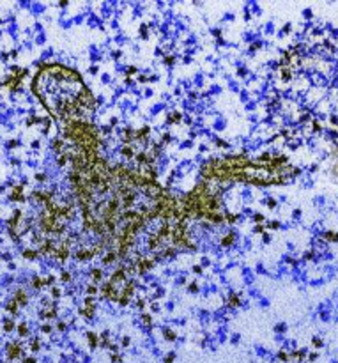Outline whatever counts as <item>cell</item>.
I'll list each match as a JSON object with an SVG mask.
<instances>
[{
  "label": "cell",
  "mask_w": 338,
  "mask_h": 363,
  "mask_svg": "<svg viewBox=\"0 0 338 363\" xmlns=\"http://www.w3.org/2000/svg\"><path fill=\"white\" fill-rule=\"evenodd\" d=\"M103 294H105L108 299H115V301L119 299V292L115 290V285H113V284H110V282L103 285Z\"/></svg>",
  "instance_id": "1"
},
{
  "label": "cell",
  "mask_w": 338,
  "mask_h": 363,
  "mask_svg": "<svg viewBox=\"0 0 338 363\" xmlns=\"http://www.w3.org/2000/svg\"><path fill=\"white\" fill-rule=\"evenodd\" d=\"M7 353H9V360H14V358H18L19 354H21V345H19V342H16V344H9V345H7Z\"/></svg>",
  "instance_id": "2"
},
{
  "label": "cell",
  "mask_w": 338,
  "mask_h": 363,
  "mask_svg": "<svg viewBox=\"0 0 338 363\" xmlns=\"http://www.w3.org/2000/svg\"><path fill=\"white\" fill-rule=\"evenodd\" d=\"M152 264H154V260H152V259H145V257H144V259H140V260H138V266H136V268H138V271H140V273H144V271H147V269L152 268Z\"/></svg>",
  "instance_id": "3"
},
{
  "label": "cell",
  "mask_w": 338,
  "mask_h": 363,
  "mask_svg": "<svg viewBox=\"0 0 338 363\" xmlns=\"http://www.w3.org/2000/svg\"><path fill=\"white\" fill-rule=\"evenodd\" d=\"M55 255L60 259V260H66V259H67V255H69L67 245H60L58 248H55Z\"/></svg>",
  "instance_id": "4"
},
{
  "label": "cell",
  "mask_w": 338,
  "mask_h": 363,
  "mask_svg": "<svg viewBox=\"0 0 338 363\" xmlns=\"http://www.w3.org/2000/svg\"><path fill=\"white\" fill-rule=\"evenodd\" d=\"M76 257H78L80 260H89V259L94 257V251H92V250H78Z\"/></svg>",
  "instance_id": "5"
},
{
  "label": "cell",
  "mask_w": 338,
  "mask_h": 363,
  "mask_svg": "<svg viewBox=\"0 0 338 363\" xmlns=\"http://www.w3.org/2000/svg\"><path fill=\"white\" fill-rule=\"evenodd\" d=\"M23 198H25V197H23V186L19 184V186L14 188L13 195H11V200H23Z\"/></svg>",
  "instance_id": "6"
},
{
  "label": "cell",
  "mask_w": 338,
  "mask_h": 363,
  "mask_svg": "<svg viewBox=\"0 0 338 363\" xmlns=\"http://www.w3.org/2000/svg\"><path fill=\"white\" fill-rule=\"evenodd\" d=\"M14 301L19 303V305H25L27 303V294H25V290H16V298H14Z\"/></svg>",
  "instance_id": "7"
},
{
  "label": "cell",
  "mask_w": 338,
  "mask_h": 363,
  "mask_svg": "<svg viewBox=\"0 0 338 363\" xmlns=\"http://www.w3.org/2000/svg\"><path fill=\"white\" fill-rule=\"evenodd\" d=\"M34 197H37V200H43V202H50V193H46V191H36L34 193Z\"/></svg>",
  "instance_id": "8"
},
{
  "label": "cell",
  "mask_w": 338,
  "mask_h": 363,
  "mask_svg": "<svg viewBox=\"0 0 338 363\" xmlns=\"http://www.w3.org/2000/svg\"><path fill=\"white\" fill-rule=\"evenodd\" d=\"M234 239H236V236L230 232V234H227V236H223V239H221V245L223 246H230L232 243H234Z\"/></svg>",
  "instance_id": "9"
},
{
  "label": "cell",
  "mask_w": 338,
  "mask_h": 363,
  "mask_svg": "<svg viewBox=\"0 0 338 363\" xmlns=\"http://www.w3.org/2000/svg\"><path fill=\"white\" fill-rule=\"evenodd\" d=\"M7 312H9V314H14V315L18 314V303H16L14 299L7 303Z\"/></svg>",
  "instance_id": "10"
},
{
  "label": "cell",
  "mask_w": 338,
  "mask_h": 363,
  "mask_svg": "<svg viewBox=\"0 0 338 363\" xmlns=\"http://www.w3.org/2000/svg\"><path fill=\"white\" fill-rule=\"evenodd\" d=\"M149 131H150V128H149V126H144L142 129H138V131H136L135 135H136V138H145V136L149 135Z\"/></svg>",
  "instance_id": "11"
},
{
  "label": "cell",
  "mask_w": 338,
  "mask_h": 363,
  "mask_svg": "<svg viewBox=\"0 0 338 363\" xmlns=\"http://www.w3.org/2000/svg\"><path fill=\"white\" fill-rule=\"evenodd\" d=\"M87 337H89V344H90V347L94 349L96 345H97V335H96V333H92V331H89V333H87Z\"/></svg>",
  "instance_id": "12"
},
{
  "label": "cell",
  "mask_w": 338,
  "mask_h": 363,
  "mask_svg": "<svg viewBox=\"0 0 338 363\" xmlns=\"http://www.w3.org/2000/svg\"><path fill=\"white\" fill-rule=\"evenodd\" d=\"M228 303H230V306H237L241 303V299H239L237 294H230V296H228Z\"/></svg>",
  "instance_id": "13"
},
{
  "label": "cell",
  "mask_w": 338,
  "mask_h": 363,
  "mask_svg": "<svg viewBox=\"0 0 338 363\" xmlns=\"http://www.w3.org/2000/svg\"><path fill=\"white\" fill-rule=\"evenodd\" d=\"M94 310H96V308H89V306H85V308H82V310H80V314H82V315H85V317H92V315H94Z\"/></svg>",
  "instance_id": "14"
},
{
  "label": "cell",
  "mask_w": 338,
  "mask_h": 363,
  "mask_svg": "<svg viewBox=\"0 0 338 363\" xmlns=\"http://www.w3.org/2000/svg\"><path fill=\"white\" fill-rule=\"evenodd\" d=\"M159 239H161V237H159L158 234H156V236H152V237L149 239V246H150V248H156V246L159 245Z\"/></svg>",
  "instance_id": "15"
},
{
  "label": "cell",
  "mask_w": 338,
  "mask_h": 363,
  "mask_svg": "<svg viewBox=\"0 0 338 363\" xmlns=\"http://www.w3.org/2000/svg\"><path fill=\"white\" fill-rule=\"evenodd\" d=\"M324 237L329 239V241H338V232H331V230H329V232L324 234Z\"/></svg>",
  "instance_id": "16"
},
{
  "label": "cell",
  "mask_w": 338,
  "mask_h": 363,
  "mask_svg": "<svg viewBox=\"0 0 338 363\" xmlns=\"http://www.w3.org/2000/svg\"><path fill=\"white\" fill-rule=\"evenodd\" d=\"M36 255H37V253H36L34 250H25V251H23V257H25V259H36Z\"/></svg>",
  "instance_id": "17"
},
{
  "label": "cell",
  "mask_w": 338,
  "mask_h": 363,
  "mask_svg": "<svg viewBox=\"0 0 338 363\" xmlns=\"http://www.w3.org/2000/svg\"><path fill=\"white\" fill-rule=\"evenodd\" d=\"M163 335H165V338H167V340H170V342H172V340H175V333H173V331H170V329H165V331H163Z\"/></svg>",
  "instance_id": "18"
},
{
  "label": "cell",
  "mask_w": 338,
  "mask_h": 363,
  "mask_svg": "<svg viewBox=\"0 0 338 363\" xmlns=\"http://www.w3.org/2000/svg\"><path fill=\"white\" fill-rule=\"evenodd\" d=\"M18 333L21 335V337H25V335L28 333V329H27V324H25V323H21V324L18 326Z\"/></svg>",
  "instance_id": "19"
},
{
  "label": "cell",
  "mask_w": 338,
  "mask_h": 363,
  "mask_svg": "<svg viewBox=\"0 0 338 363\" xmlns=\"http://www.w3.org/2000/svg\"><path fill=\"white\" fill-rule=\"evenodd\" d=\"M122 156H126V158H131V156H133V149L129 147V145L122 147Z\"/></svg>",
  "instance_id": "20"
},
{
  "label": "cell",
  "mask_w": 338,
  "mask_h": 363,
  "mask_svg": "<svg viewBox=\"0 0 338 363\" xmlns=\"http://www.w3.org/2000/svg\"><path fill=\"white\" fill-rule=\"evenodd\" d=\"M32 282H34V287H36V289H41V287L44 285V280H41L39 276H34V280H32Z\"/></svg>",
  "instance_id": "21"
},
{
  "label": "cell",
  "mask_w": 338,
  "mask_h": 363,
  "mask_svg": "<svg viewBox=\"0 0 338 363\" xmlns=\"http://www.w3.org/2000/svg\"><path fill=\"white\" fill-rule=\"evenodd\" d=\"M62 147H64V142L58 140V138H55V140H53V149H55V151H60Z\"/></svg>",
  "instance_id": "22"
},
{
  "label": "cell",
  "mask_w": 338,
  "mask_h": 363,
  "mask_svg": "<svg viewBox=\"0 0 338 363\" xmlns=\"http://www.w3.org/2000/svg\"><path fill=\"white\" fill-rule=\"evenodd\" d=\"M117 301H119V303H120V305H122V306H126V305H128V303H129V298H128V296H124V294H120V296H119V299H117Z\"/></svg>",
  "instance_id": "23"
},
{
  "label": "cell",
  "mask_w": 338,
  "mask_h": 363,
  "mask_svg": "<svg viewBox=\"0 0 338 363\" xmlns=\"http://www.w3.org/2000/svg\"><path fill=\"white\" fill-rule=\"evenodd\" d=\"M92 276H94V280H101L103 271H101V269H97V268H94V269H92Z\"/></svg>",
  "instance_id": "24"
},
{
  "label": "cell",
  "mask_w": 338,
  "mask_h": 363,
  "mask_svg": "<svg viewBox=\"0 0 338 363\" xmlns=\"http://www.w3.org/2000/svg\"><path fill=\"white\" fill-rule=\"evenodd\" d=\"M113 259H115V253H113V251H110V253H108V255H106V257L103 259V262H105V264H110Z\"/></svg>",
  "instance_id": "25"
},
{
  "label": "cell",
  "mask_w": 338,
  "mask_h": 363,
  "mask_svg": "<svg viewBox=\"0 0 338 363\" xmlns=\"http://www.w3.org/2000/svg\"><path fill=\"white\" fill-rule=\"evenodd\" d=\"M282 78L283 80H289V78H290V69H289V67H283L282 69Z\"/></svg>",
  "instance_id": "26"
},
{
  "label": "cell",
  "mask_w": 338,
  "mask_h": 363,
  "mask_svg": "<svg viewBox=\"0 0 338 363\" xmlns=\"http://www.w3.org/2000/svg\"><path fill=\"white\" fill-rule=\"evenodd\" d=\"M142 321H144V323H145L147 326H150V324H152V319H150V315H149V314H144V315H142Z\"/></svg>",
  "instance_id": "27"
},
{
  "label": "cell",
  "mask_w": 338,
  "mask_h": 363,
  "mask_svg": "<svg viewBox=\"0 0 338 363\" xmlns=\"http://www.w3.org/2000/svg\"><path fill=\"white\" fill-rule=\"evenodd\" d=\"M223 220L230 222V223H234V222L237 220V216H236V214H225V216H223Z\"/></svg>",
  "instance_id": "28"
},
{
  "label": "cell",
  "mask_w": 338,
  "mask_h": 363,
  "mask_svg": "<svg viewBox=\"0 0 338 363\" xmlns=\"http://www.w3.org/2000/svg\"><path fill=\"white\" fill-rule=\"evenodd\" d=\"M4 329H5V331H13V329H14V323H11V321H5V326H4Z\"/></svg>",
  "instance_id": "29"
},
{
  "label": "cell",
  "mask_w": 338,
  "mask_h": 363,
  "mask_svg": "<svg viewBox=\"0 0 338 363\" xmlns=\"http://www.w3.org/2000/svg\"><path fill=\"white\" fill-rule=\"evenodd\" d=\"M66 161H67V154H60L57 163H58V165H66Z\"/></svg>",
  "instance_id": "30"
},
{
  "label": "cell",
  "mask_w": 338,
  "mask_h": 363,
  "mask_svg": "<svg viewBox=\"0 0 338 363\" xmlns=\"http://www.w3.org/2000/svg\"><path fill=\"white\" fill-rule=\"evenodd\" d=\"M168 121H170V122H177V121H181V114H179V112H175L172 117H168Z\"/></svg>",
  "instance_id": "31"
},
{
  "label": "cell",
  "mask_w": 338,
  "mask_h": 363,
  "mask_svg": "<svg viewBox=\"0 0 338 363\" xmlns=\"http://www.w3.org/2000/svg\"><path fill=\"white\" fill-rule=\"evenodd\" d=\"M278 358L283 360V362H287V360H289V354H287L285 351H280V353H278Z\"/></svg>",
  "instance_id": "32"
},
{
  "label": "cell",
  "mask_w": 338,
  "mask_h": 363,
  "mask_svg": "<svg viewBox=\"0 0 338 363\" xmlns=\"http://www.w3.org/2000/svg\"><path fill=\"white\" fill-rule=\"evenodd\" d=\"M173 360H175V354H173V353H170L168 356H167V358H165V363H172V362H173Z\"/></svg>",
  "instance_id": "33"
},
{
  "label": "cell",
  "mask_w": 338,
  "mask_h": 363,
  "mask_svg": "<svg viewBox=\"0 0 338 363\" xmlns=\"http://www.w3.org/2000/svg\"><path fill=\"white\" fill-rule=\"evenodd\" d=\"M62 280H64V282H69V280H71V275H69L67 271H64V273H62Z\"/></svg>",
  "instance_id": "34"
},
{
  "label": "cell",
  "mask_w": 338,
  "mask_h": 363,
  "mask_svg": "<svg viewBox=\"0 0 338 363\" xmlns=\"http://www.w3.org/2000/svg\"><path fill=\"white\" fill-rule=\"evenodd\" d=\"M85 305L89 306V308H94V301H92V298H87V299H85Z\"/></svg>",
  "instance_id": "35"
},
{
  "label": "cell",
  "mask_w": 338,
  "mask_h": 363,
  "mask_svg": "<svg viewBox=\"0 0 338 363\" xmlns=\"http://www.w3.org/2000/svg\"><path fill=\"white\" fill-rule=\"evenodd\" d=\"M52 296H53V298H58V296H60V290H58L57 287H53V289H52Z\"/></svg>",
  "instance_id": "36"
},
{
  "label": "cell",
  "mask_w": 338,
  "mask_h": 363,
  "mask_svg": "<svg viewBox=\"0 0 338 363\" xmlns=\"http://www.w3.org/2000/svg\"><path fill=\"white\" fill-rule=\"evenodd\" d=\"M173 253H175V250H173V248H167V250H165V255H167V257H172Z\"/></svg>",
  "instance_id": "37"
},
{
  "label": "cell",
  "mask_w": 338,
  "mask_h": 363,
  "mask_svg": "<svg viewBox=\"0 0 338 363\" xmlns=\"http://www.w3.org/2000/svg\"><path fill=\"white\" fill-rule=\"evenodd\" d=\"M110 360H112V362H115V363H119V362H120V356H119V354H112V356H110Z\"/></svg>",
  "instance_id": "38"
},
{
  "label": "cell",
  "mask_w": 338,
  "mask_h": 363,
  "mask_svg": "<svg viewBox=\"0 0 338 363\" xmlns=\"http://www.w3.org/2000/svg\"><path fill=\"white\" fill-rule=\"evenodd\" d=\"M292 356H294V358H298V360H301V358H303V351H296Z\"/></svg>",
  "instance_id": "39"
},
{
  "label": "cell",
  "mask_w": 338,
  "mask_h": 363,
  "mask_svg": "<svg viewBox=\"0 0 338 363\" xmlns=\"http://www.w3.org/2000/svg\"><path fill=\"white\" fill-rule=\"evenodd\" d=\"M269 227H271V229H278V227H280V223H278V222H271V223H269Z\"/></svg>",
  "instance_id": "40"
},
{
  "label": "cell",
  "mask_w": 338,
  "mask_h": 363,
  "mask_svg": "<svg viewBox=\"0 0 338 363\" xmlns=\"http://www.w3.org/2000/svg\"><path fill=\"white\" fill-rule=\"evenodd\" d=\"M87 290H89V294H94L97 289H96V285H89V289H87Z\"/></svg>",
  "instance_id": "41"
},
{
  "label": "cell",
  "mask_w": 338,
  "mask_h": 363,
  "mask_svg": "<svg viewBox=\"0 0 338 363\" xmlns=\"http://www.w3.org/2000/svg\"><path fill=\"white\" fill-rule=\"evenodd\" d=\"M173 60H175V58L172 57V55H168V57L165 58V62H167V64H173Z\"/></svg>",
  "instance_id": "42"
},
{
  "label": "cell",
  "mask_w": 338,
  "mask_h": 363,
  "mask_svg": "<svg viewBox=\"0 0 338 363\" xmlns=\"http://www.w3.org/2000/svg\"><path fill=\"white\" fill-rule=\"evenodd\" d=\"M36 179H37V181H44V179H46V175H44V174H37V175H36Z\"/></svg>",
  "instance_id": "43"
},
{
  "label": "cell",
  "mask_w": 338,
  "mask_h": 363,
  "mask_svg": "<svg viewBox=\"0 0 338 363\" xmlns=\"http://www.w3.org/2000/svg\"><path fill=\"white\" fill-rule=\"evenodd\" d=\"M193 271H195V273H198V275H200V273H202V266H193Z\"/></svg>",
  "instance_id": "44"
},
{
  "label": "cell",
  "mask_w": 338,
  "mask_h": 363,
  "mask_svg": "<svg viewBox=\"0 0 338 363\" xmlns=\"http://www.w3.org/2000/svg\"><path fill=\"white\" fill-rule=\"evenodd\" d=\"M41 329H43V331H44V333H50V331H52V328H50V326H48V324H46V326H43V328H41Z\"/></svg>",
  "instance_id": "45"
},
{
  "label": "cell",
  "mask_w": 338,
  "mask_h": 363,
  "mask_svg": "<svg viewBox=\"0 0 338 363\" xmlns=\"http://www.w3.org/2000/svg\"><path fill=\"white\" fill-rule=\"evenodd\" d=\"M39 349V342L36 340V342H32V351H37Z\"/></svg>",
  "instance_id": "46"
},
{
  "label": "cell",
  "mask_w": 338,
  "mask_h": 363,
  "mask_svg": "<svg viewBox=\"0 0 338 363\" xmlns=\"http://www.w3.org/2000/svg\"><path fill=\"white\" fill-rule=\"evenodd\" d=\"M313 344L317 345V347H320V345H322V340H320V338H313Z\"/></svg>",
  "instance_id": "47"
},
{
  "label": "cell",
  "mask_w": 338,
  "mask_h": 363,
  "mask_svg": "<svg viewBox=\"0 0 338 363\" xmlns=\"http://www.w3.org/2000/svg\"><path fill=\"white\" fill-rule=\"evenodd\" d=\"M313 129H315V131H319L320 129V124L317 122V121H313Z\"/></svg>",
  "instance_id": "48"
},
{
  "label": "cell",
  "mask_w": 338,
  "mask_h": 363,
  "mask_svg": "<svg viewBox=\"0 0 338 363\" xmlns=\"http://www.w3.org/2000/svg\"><path fill=\"white\" fill-rule=\"evenodd\" d=\"M189 290H191V292H197V290H198V287L195 285V284H191V285H189Z\"/></svg>",
  "instance_id": "49"
},
{
  "label": "cell",
  "mask_w": 338,
  "mask_h": 363,
  "mask_svg": "<svg viewBox=\"0 0 338 363\" xmlns=\"http://www.w3.org/2000/svg\"><path fill=\"white\" fill-rule=\"evenodd\" d=\"M136 305H138V308H144V306H145V301H144V299H138Z\"/></svg>",
  "instance_id": "50"
},
{
  "label": "cell",
  "mask_w": 338,
  "mask_h": 363,
  "mask_svg": "<svg viewBox=\"0 0 338 363\" xmlns=\"http://www.w3.org/2000/svg\"><path fill=\"white\" fill-rule=\"evenodd\" d=\"M122 345H129V337H124V338H122Z\"/></svg>",
  "instance_id": "51"
},
{
  "label": "cell",
  "mask_w": 338,
  "mask_h": 363,
  "mask_svg": "<svg viewBox=\"0 0 338 363\" xmlns=\"http://www.w3.org/2000/svg\"><path fill=\"white\" fill-rule=\"evenodd\" d=\"M312 257H313V251H306L304 253V259H312Z\"/></svg>",
  "instance_id": "52"
},
{
  "label": "cell",
  "mask_w": 338,
  "mask_h": 363,
  "mask_svg": "<svg viewBox=\"0 0 338 363\" xmlns=\"http://www.w3.org/2000/svg\"><path fill=\"white\" fill-rule=\"evenodd\" d=\"M133 73H136V69H135L133 66H131V67H128V75H133Z\"/></svg>",
  "instance_id": "53"
},
{
  "label": "cell",
  "mask_w": 338,
  "mask_h": 363,
  "mask_svg": "<svg viewBox=\"0 0 338 363\" xmlns=\"http://www.w3.org/2000/svg\"><path fill=\"white\" fill-rule=\"evenodd\" d=\"M16 145H18V142H16V140H11V142H9V147H16Z\"/></svg>",
  "instance_id": "54"
},
{
  "label": "cell",
  "mask_w": 338,
  "mask_h": 363,
  "mask_svg": "<svg viewBox=\"0 0 338 363\" xmlns=\"http://www.w3.org/2000/svg\"><path fill=\"white\" fill-rule=\"evenodd\" d=\"M267 206H269V207H274V206H276V202H274V200H267Z\"/></svg>",
  "instance_id": "55"
},
{
  "label": "cell",
  "mask_w": 338,
  "mask_h": 363,
  "mask_svg": "<svg viewBox=\"0 0 338 363\" xmlns=\"http://www.w3.org/2000/svg\"><path fill=\"white\" fill-rule=\"evenodd\" d=\"M23 363H36V360H34V358H25Z\"/></svg>",
  "instance_id": "56"
},
{
  "label": "cell",
  "mask_w": 338,
  "mask_h": 363,
  "mask_svg": "<svg viewBox=\"0 0 338 363\" xmlns=\"http://www.w3.org/2000/svg\"><path fill=\"white\" fill-rule=\"evenodd\" d=\"M255 230H257V232H264V225H257Z\"/></svg>",
  "instance_id": "57"
},
{
  "label": "cell",
  "mask_w": 338,
  "mask_h": 363,
  "mask_svg": "<svg viewBox=\"0 0 338 363\" xmlns=\"http://www.w3.org/2000/svg\"><path fill=\"white\" fill-rule=\"evenodd\" d=\"M58 329H60V331H62V329H66V324H64V323H58Z\"/></svg>",
  "instance_id": "58"
},
{
  "label": "cell",
  "mask_w": 338,
  "mask_h": 363,
  "mask_svg": "<svg viewBox=\"0 0 338 363\" xmlns=\"http://www.w3.org/2000/svg\"><path fill=\"white\" fill-rule=\"evenodd\" d=\"M282 329H285V326H283V324H278V326H276V331H282Z\"/></svg>",
  "instance_id": "59"
}]
</instances>
